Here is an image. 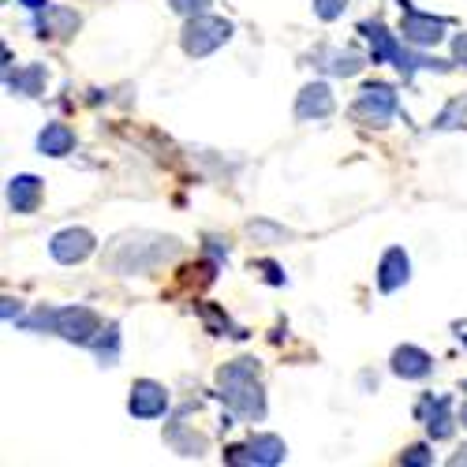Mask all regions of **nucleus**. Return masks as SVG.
<instances>
[{"mask_svg":"<svg viewBox=\"0 0 467 467\" xmlns=\"http://www.w3.org/2000/svg\"><path fill=\"white\" fill-rule=\"evenodd\" d=\"M180 240L176 236H161V232H120L109 247H105V269L120 277H135V274H153L158 265H165L169 258H176Z\"/></svg>","mask_w":467,"mask_h":467,"instance_id":"f257e3e1","label":"nucleus"},{"mask_svg":"<svg viewBox=\"0 0 467 467\" xmlns=\"http://www.w3.org/2000/svg\"><path fill=\"white\" fill-rule=\"evenodd\" d=\"M217 385H221V400L244 415V419H262L265 415V397L258 385V363L254 359H232L217 370Z\"/></svg>","mask_w":467,"mask_h":467,"instance_id":"f03ea898","label":"nucleus"},{"mask_svg":"<svg viewBox=\"0 0 467 467\" xmlns=\"http://www.w3.org/2000/svg\"><path fill=\"white\" fill-rule=\"evenodd\" d=\"M228 37H232V23L228 19L199 12V16L187 19V26L180 34V46H183L187 57H210L213 49H221L228 42Z\"/></svg>","mask_w":467,"mask_h":467,"instance_id":"7ed1b4c3","label":"nucleus"},{"mask_svg":"<svg viewBox=\"0 0 467 467\" xmlns=\"http://www.w3.org/2000/svg\"><path fill=\"white\" fill-rule=\"evenodd\" d=\"M352 116L359 124H370V128H385L389 120L397 116V90L389 83H367L352 105Z\"/></svg>","mask_w":467,"mask_h":467,"instance_id":"20e7f679","label":"nucleus"},{"mask_svg":"<svg viewBox=\"0 0 467 467\" xmlns=\"http://www.w3.org/2000/svg\"><path fill=\"white\" fill-rule=\"evenodd\" d=\"M53 333H60L64 340H75V344H90L101 333V318L90 306H60L53 315Z\"/></svg>","mask_w":467,"mask_h":467,"instance_id":"39448f33","label":"nucleus"},{"mask_svg":"<svg viewBox=\"0 0 467 467\" xmlns=\"http://www.w3.org/2000/svg\"><path fill=\"white\" fill-rule=\"evenodd\" d=\"M445 19H438V16H426V12H415V8H408L404 12V23H400V34H404V42L408 46H419V49H426V46H438L441 37H445Z\"/></svg>","mask_w":467,"mask_h":467,"instance_id":"423d86ee","label":"nucleus"},{"mask_svg":"<svg viewBox=\"0 0 467 467\" xmlns=\"http://www.w3.org/2000/svg\"><path fill=\"white\" fill-rule=\"evenodd\" d=\"M165 408H169V393H165V385L150 381V378H139V381L131 385L128 411H131L135 419H158V415H165Z\"/></svg>","mask_w":467,"mask_h":467,"instance_id":"0eeeda50","label":"nucleus"},{"mask_svg":"<svg viewBox=\"0 0 467 467\" xmlns=\"http://www.w3.org/2000/svg\"><path fill=\"white\" fill-rule=\"evenodd\" d=\"M94 236L87 228H64V232H57L53 236V244H49V251H53V258L57 262H64V265H75V262H87L90 254H94Z\"/></svg>","mask_w":467,"mask_h":467,"instance_id":"6e6552de","label":"nucleus"},{"mask_svg":"<svg viewBox=\"0 0 467 467\" xmlns=\"http://www.w3.org/2000/svg\"><path fill=\"white\" fill-rule=\"evenodd\" d=\"M288 456V449H285V441L277 438V434H258V438H251L244 449H232V463H262V467H274V463H281Z\"/></svg>","mask_w":467,"mask_h":467,"instance_id":"1a4fd4ad","label":"nucleus"},{"mask_svg":"<svg viewBox=\"0 0 467 467\" xmlns=\"http://www.w3.org/2000/svg\"><path fill=\"white\" fill-rule=\"evenodd\" d=\"M337 109L333 101V90L326 83H310L299 90V101H296V120L299 124H310V120H326V116Z\"/></svg>","mask_w":467,"mask_h":467,"instance_id":"9d476101","label":"nucleus"},{"mask_svg":"<svg viewBox=\"0 0 467 467\" xmlns=\"http://www.w3.org/2000/svg\"><path fill=\"white\" fill-rule=\"evenodd\" d=\"M408 277H411V262H408L404 247H389L381 254V265H378V288L397 292L400 285H408Z\"/></svg>","mask_w":467,"mask_h":467,"instance_id":"9b49d317","label":"nucleus"},{"mask_svg":"<svg viewBox=\"0 0 467 467\" xmlns=\"http://www.w3.org/2000/svg\"><path fill=\"white\" fill-rule=\"evenodd\" d=\"M449 397H426L419 404V419L426 422V434H431L434 441H445L452 438V415H449Z\"/></svg>","mask_w":467,"mask_h":467,"instance_id":"f8f14e48","label":"nucleus"},{"mask_svg":"<svg viewBox=\"0 0 467 467\" xmlns=\"http://www.w3.org/2000/svg\"><path fill=\"white\" fill-rule=\"evenodd\" d=\"M42 180L37 176H30V172H23V176H12V183H8V206L16 210V213H34L37 206H42Z\"/></svg>","mask_w":467,"mask_h":467,"instance_id":"ddd939ff","label":"nucleus"},{"mask_svg":"<svg viewBox=\"0 0 467 467\" xmlns=\"http://www.w3.org/2000/svg\"><path fill=\"white\" fill-rule=\"evenodd\" d=\"M42 16H37V34L42 37H67L75 34V26H79V16H75L71 8H60V5H46V8H37Z\"/></svg>","mask_w":467,"mask_h":467,"instance_id":"4468645a","label":"nucleus"},{"mask_svg":"<svg viewBox=\"0 0 467 467\" xmlns=\"http://www.w3.org/2000/svg\"><path fill=\"white\" fill-rule=\"evenodd\" d=\"M431 370H434V359L426 356L422 348H415V344H404V348H397V352H393V374H400L408 381H419Z\"/></svg>","mask_w":467,"mask_h":467,"instance_id":"2eb2a0df","label":"nucleus"},{"mask_svg":"<svg viewBox=\"0 0 467 467\" xmlns=\"http://www.w3.org/2000/svg\"><path fill=\"white\" fill-rule=\"evenodd\" d=\"M315 64L326 67L329 75H337V79H352V75L363 71V57L352 53V49H318L315 53Z\"/></svg>","mask_w":467,"mask_h":467,"instance_id":"dca6fc26","label":"nucleus"},{"mask_svg":"<svg viewBox=\"0 0 467 467\" xmlns=\"http://www.w3.org/2000/svg\"><path fill=\"white\" fill-rule=\"evenodd\" d=\"M42 87H46V67L42 64H26V67L8 71V90L23 94V98H37Z\"/></svg>","mask_w":467,"mask_h":467,"instance_id":"f3484780","label":"nucleus"},{"mask_svg":"<svg viewBox=\"0 0 467 467\" xmlns=\"http://www.w3.org/2000/svg\"><path fill=\"white\" fill-rule=\"evenodd\" d=\"M359 30L370 37V46H374V64H378V60H393V64L400 60V53H404L400 42H397V37L389 34L381 23H363Z\"/></svg>","mask_w":467,"mask_h":467,"instance_id":"a211bd4d","label":"nucleus"},{"mask_svg":"<svg viewBox=\"0 0 467 467\" xmlns=\"http://www.w3.org/2000/svg\"><path fill=\"white\" fill-rule=\"evenodd\" d=\"M75 146V135L67 124H46V131L37 135V150L49 153V158H64V153H71Z\"/></svg>","mask_w":467,"mask_h":467,"instance_id":"6ab92c4d","label":"nucleus"},{"mask_svg":"<svg viewBox=\"0 0 467 467\" xmlns=\"http://www.w3.org/2000/svg\"><path fill=\"white\" fill-rule=\"evenodd\" d=\"M169 445H172L180 456H202V452H206V438L183 434V426H172V431H169Z\"/></svg>","mask_w":467,"mask_h":467,"instance_id":"aec40b11","label":"nucleus"},{"mask_svg":"<svg viewBox=\"0 0 467 467\" xmlns=\"http://www.w3.org/2000/svg\"><path fill=\"white\" fill-rule=\"evenodd\" d=\"M98 356H101L105 367H112L116 356H120V329H116V326H109V333L98 340Z\"/></svg>","mask_w":467,"mask_h":467,"instance_id":"412c9836","label":"nucleus"},{"mask_svg":"<svg viewBox=\"0 0 467 467\" xmlns=\"http://www.w3.org/2000/svg\"><path fill=\"white\" fill-rule=\"evenodd\" d=\"M344 8H348V0H315V12H318V19H326V23L340 19Z\"/></svg>","mask_w":467,"mask_h":467,"instance_id":"4be33fe9","label":"nucleus"},{"mask_svg":"<svg viewBox=\"0 0 467 467\" xmlns=\"http://www.w3.org/2000/svg\"><path fill=\"white\" fill-rule=\"evenodd\" d=\"M169 5H172V12H180V16H199V12H206L210 0H169Z\"/></svg>","mask_w":467,"mask_h":467,"instance_id":"5701e85b","label":"nucleus"},{"mask_svg":"<svg viewBox=\"0 0 467 467\" xmlns=\"http://www.w3.org/2000/svg\"><path fill=\"white\" fill-rule=\"evenodd\" d=\"M404 463H434V456L426 452L422 445H415V449H408V452H404Z\"/></svg>","mask_w":467,"mask_h":467,"instance_id":"b1692460","label":"nucleus"},{"mask_svg":"<svg viewBox=\"0 0 467 467\" xmlns=\"http://www.w3.org/2000/svg\"><path fill=\"white\" fill-rule=\"evenodd\" d=\"M452 57H456V64H463V67H467V34H456V42H452Z\"/></svg>","mask_w":467,"mask_h":467,"instance_id":"393cba45","label":"nucleus"},{"mask_svg":"<svg viewBox=\"0 0 467 467\" xmlns=\"http://www.w3.org/2000/svg\"><path fill=\"white\" fill-rule=\"evenodd\" d=\"M449 463H452V467H460V463H467V445H463V449H460V452H456V456H452Z\"/></svg>","mask_w":467,"mask_h":467,"instance_id":"a878e982","label":"nucleus"},{"mask_svg":"<svg viewBox=\"0 0 467 467\" xmlns=\"http://www.w3.org/2000/svg\"><path fill=\"white\" fill-rule=\"evenodd\" d=\"M460 422H463V426H467V404H463V408H460Z\"/></svg>","mask_w":467,"mask_h":467,"instance_id":"bb28decb","label":"nucleus"}]
</instances>
